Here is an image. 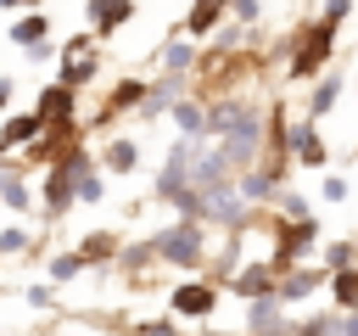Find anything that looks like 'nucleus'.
I'll return each instance as SVG.
<instances>
[{
    "label": "nucleus",
    "instance_id": "obj_21",
    "mask_svg": "<svg viewBox=\"0 0 358 336\" xmlns=\"http://www.w3.org/2000/svg\"><path fill=\"white\" fill-rule=\"evenodd\" d=\"M241 112H246V101H213V106H207V134H224Z\"/></svg>",
    "mask_w": 358,
    "mask_h": 336
},
{
    "label": "nucleus",
    "instance_id": "obj_12",
    "mask_svg": "<svg viewBox=\"0 0 358 336\" xmlns=\"http://www.w3.org/2000/svg\"><path fill=\"white\" fill-rule=\"evenodd\" d=\"M168 123H173L179 134L201 140V134H207V106H201V101H190V95H179V101L168 106Z\"/></svg>",
    "mask_w": 358,
    "mask_h": 336
},
{
    "label": "nucleus",
    "instance_id": "obj_15",
    "mask_svg": "<svg viewBox=\"0 0 358 336\" xmlns=\"http://www.w3.org/2000/svg\"><path fill=\"white\" fill-rule=\"evenodd\" d=\"M224 6H229V0H196L179 34H190V39H201V34H213V28L224 22Z\"/></svg>",
    "mask_w": 358,
    "mask_h": 336
},
{
    "label": "nucleus",
    "instance_id": "obj_8",
    "mask_svg": "<svg viewBox=\"0 0 358 336\" xmlns=\"http://www.w3.org/2000/svg\"><path fill=\"white\" fill-rule=\"evenodd\" d=\"M50 34H56V28H50V11H45V6H28V11L11 22V45H22V50H28V45H45Z\"/></svg>",
    "mask_w": 358,
    "mask_h": 336
},
{
    "label": "nucleus",
    "instance_id": "obj_7",
    "mask_svg": "<svg viewBox=\"0 0 358 336\" xmlns=\"http://www.w3.org/2000/svg\"><path fill=\"white\" fill-rule=\"evenodd\" d=\"M291 157H296V168H324V134L313 129V118H302V123H291Z\"/></svg>",
    "mask_w": 358,
    "mask_h": 336
},
{
    "label": "nucleus",
    "instance_id": "obj_16",
    "mask_svg": "<svg viewBox=\"0 0 358 336\" xmlns=\"http://www.w3.org/2000/svg\"><path fill=\"white\" fill-rule=\"evenodd\" d=\"M157 62H162V73H190V67H196V45H190V39H168V45L157 50Z\"/></svg>",
    "mask_w": 358,
    "mask_h": 336
},
{
    "label": "nucleus",
    "instance_id": "obj_22",
    "mask_svg": "<svg viewBox=\"0 0 358 336\" xmlns=\"http://www.w3.org/2000/svg\"><path fill=\"white\" fill-rule=\"evenodd\" d=\"M84 263H90L84 252H62V258H50V280H73Z\"/></svg>",
    "mask_w": 358,
    "mask_h": 336
},
{
    "label": "nucleus",
    "instance_id": "obj_17",
    "mask_svg": "<svg viewBox=\"0 0 358 336\" xmlns=\"http://www.w3.org/2000/svg\"><path fill=\"white\" fill-rule=\"evenodd\" d=\"M336 101H341V78H324V73H319L313 90H308V118H324Z\"/></svg>",
    "mask_w": 358,
    "mask_h": 336
},
{
    "label": "nucleus",
    "instance_id": "obj_27",
    "mask_svg": "<svg viewBox=\"0 0 358 336\" xmlns=\"http://www.w3.org/2000/svg\"><path fill=\"white\" fill-rule=\"evenodd\" d=\"M319 196H324V202H347V179H341V174H324Z\"/></svg>",
    "mask_w": 358,
    "mask_h": 336
},
{
    "label": "nucleus",
    "instance_id": "obj_9",
    "mask_svg": "<svg viewBox=\"0 0 358 336\" xmlns=\"http://www.w3.org/2000/svg\"><path fill=\"white\" fill-rule=\"evenodd\" d=\"M84 17H90V28H95V34H117V28L134 17V0H90V6H84Z\"/></svg>",
    "mask_w": 358,
    "mask_h": 336
},
{
    "label": "nucleus",
    "instance_id": "obj_18",
    "mask_svg": "<svg viewBox=\"0 0 358 336\" xmlns=\"http://www.w3.org/2000/svg\"><path fill=\"white\" fill-rule=\"evenodd\" d=\"M274 190H280V174H274V168H268V174H263V168L241 174V202H268Z\"/></svg>",
    "mask_w": 358,
    "mask_h": 336
},
{
    "label": "nucleus",
    "instance_id": "obj_32",
    "mask_svg": "<svg viewBox=\"0 0 358 336\" xmlns=\"http://www.w3.org/2000/svg\"><path fill=\"white\" fill-rule=\"evenodd\" d=\"M341 336H358V308H352V314H341Z\"/></svg>",
    "mask_w": 358,
    "mask_h": 336
},
{
    "label": "nucleus",
    "instance_id": "obj_31",
    "mask_svg": "<svg viewBox=\"0 0 358 336\" xmlns=\"http://www.w3.org/2000/svg\"><path fill=\"white\" fill-rule=\"evenodd\" d=\"M50 302V286H28V308H45Z\"/></svg>",
    "mask_w": 358,
    "mask_h": 336
},
{
    "label": "nucleus",
    "instance_id": "obj_33",
    "mask_svg": "<svg viewBox=\"0 0 358 336\" xmlns=\"http://www.w3.org/2000/svg\"><path fill=\"white\" fill-rule=\"evenodd\" d=\"M0 11H22V0H0Z\"/></svg>",
    "mask_w": 358,
    "mask_h": 336
},
{
    "label": "nucleus",
    "instance_id": "obj_6",
    "mask_svg": "<svg viewBox=\"0 0 358 336\" xmlns=\"http://www.w3.org/2000/svg\"><path fill=\"white\" fill-rule=\"evenodd\" d=\"M34 112H39L45 123H67V118H78V90H67V84L56 78V84H45V90H39Z\"/></svg>",
    "mask_w": 358,
    "mask_h": 336
},
{
    "label": "nucleus",
    "instance_id": "obj_25",
    "mask_svg": "<svg viewBox=\"0 0 358 336\" xmlns=\"http://www.w3.org/2000/svg\"><path fill=\"white\" fill-rule=\"evenodd\" d=\"M78 252H84V258L95 263V258H106V252H117V235H90V241H84Z\"/></svg>",
    "mask_w": 358,
    "mask_h": 336
},
{
    "label": "nucleus",
    "instance_id": "obj_4",
    "mask_svg": "<svg viewBox=\"0 0 358 336\" xmlns=\"http://www.w3.org/2000/svg\"><path fill=\"white\" fill-rule=\"evenodd\" d=\"M95 73H101V50H95V34H73V39L62 45V67H56V78H62L67 90H84Z\"/></svg>",
    "mask_w": 358,
    "mask_h": 336
},
{
    "label": "nucleus",
    "instance_id": "obj_26",
    "mask_svg": "<svg viewBox=\"0 0 358 336\" xmlns=\"http://www.w3.org/2000/svg\"><path fill=\"white\" fill-rule=\"evenodd\" d=\"M229 11H235V22H241V28H252V22L263 17V0H229Z\"/></svg>",
    "mask_w": 358,
    "mask_h": 336
},
{
    "label": "nucleus",
    "instance_id": "obj_5",
    "mask_svg": "<svg viewBox=\"0 0 358 336\" xmlns=\"http://www.w3.org/2000/svg\"><path fill=\"white\" fill-rule=\"evenodd\" d=\"M168 308H173V319H207L218 308V286L213 280H185V286H173Z\"/></svg>",
    "mask_w": 358,
    "mask_h": 336
},
{
    "label": "nucleus",
    "instance_id": "obj_35",
    "mask_svg": "<svg viewBox=\"0 0 358 336\" xmlns=\"http://www.w3.org/2000/svg\"><path fill=\"white\" fill-rule=\"evenodd\" d=\"M22 6H45V0H22Z\"/></svg>",
    "mask_w": 358,
    "mask_h": 336
},
{
    "label": "nucleus",
    "instance_id": "obj_2",
    "mask_svg": "<svg viewBox=\"0 0 358 336\" xmlns=\"http://www.w3.org/2000/svg\"><path fill=\"white\" fill-rule=\"evenodd\" d=\"M90 168V157H84V146H73L67 157H56L50 168H45V218H62L73 202H78V174Z\"/></svg>",
    "mask_w": 358,
    "mask_h": 336
},
{
    "label": "nucleus",
    "instance_id": "obj_13",
    "mask_svg": "<svg viewBox=\"0 0 358 336\" xmlns=\"http://www.w3.org/2000/svg\"><path fill=\"white\" fill-rule=\"evenodd\" d=\"M274 280H280V274H274V263H268V258H263V263H246L241 274H229V286H235L241 297H268V291H274Z\"/></svg>",
    "mask_w": 358,
    "mask_h": 336
},
{
    "label": "nucleus",
    "instance_id": "obj_23",
    "mask_svg": "<svg viewBox=\"0 0 358 336\" xmlns=\"http://www.w3.org/2000/svg\"><path fill=\"white\" fill-rule=\"evenodd\" d=\"M352 241H330V252H324V269H352Z\"/></svg>",
    "mask_w": 358,
    "mask_h": 336
},
{
    "label": "nucleus",
    "instance_id": "obj_11",
    "mask_svg": "<svg viewBox=\"0 0 358 336\" xmlns=\"http://www.w3.org/2000/svg\"><path fill=\"white\" fill-rule=\"evenodd\" d=\"M319 280H324V269H285V274L274 280V297H280V302H302V297L319 291Z\"/></svg>",
    "mask_w": 358,
    "mask_h": 336
},
{
    "label": "nucleus",
    "instance_id": "obj_10",
    "mask_svg": "<svg viewBox=\"0 0 358 336\" xmlns=\"http://www.w3.org/2000/svg\"><path fill=\"white\" fill-rule=\"evenodd\" d=\"M101 168H112V174H134V168H140V140H134V134H112V140L101 146Z\"/></svg>",
    "mask_w": 358,
    "mask_h": 336
},
{
    "label": "nucleus",
    "instance_id": "obj_3",
    "mask_svg": "<svg viewBox=\"0 0 358 336\" xmlns=\"http://www.w3.org/2000/svg\"><path fill=\"white\" fill-rule=\"evenodd\" d=\"M151 252H157L162 263L196 269V263H201V218H179V224H168L162 235H151Z\"/></svg>",
    "mask_w": 358,
    "mask_h": 336
},
{
    "label": "nucleus",
    "instance_id": "obj_29",
    "mask_svg": "<svg viewBox=\"0 0 358 336\" xmlns=\"http://www.w3.org/2000/svg\"><path fill=\"white\" fill-rule=\"evenodd\" d=\"M22 246H28L22 230H0V252H22Z\"/></svg>",
    "mask_w": 358,
    "mask_h": 336
},
{
    "label": "nucleus",
    "instance_id": "obj_34",
    "mask_svg": "<svg viewBox=\"0 0 358 336\" xmlns=\"http://www.w3.org/2000/svg\"><path fill=\"white\" fill-rule=\"evenodd\" d=\"M6 101H11V84H6V78H0V106H6Z\"/></svg>",
    "mask_w": 358,
    "mask_h": 336
},
{
    "label": "nucleus",
    "instance_id": "obj_30",
    "mask_svg": "<svg viewBox=\"0 0 358 336\" xmlns=\"http://www.w3.org/2000/svg\"><path fill=\"white\" fill-rule=\"evenodd\" d=\"M347 11H352V0H324V11H319V17H330V22H341Z\"/></svg>",
    "mask_w": 358,
    "mask_h": 336
},
{
    "label": "nucleus",
    "instance_id": "obj_1",
    "mask_svg": "<svg viewBox=\"0 0 358 336\" xmlns=\"http://www.w3.org/2000/svg\"><path fill=\"white\" fill-rule=\"evenodd\" d=\"M336 28H341V22L319 17V22H302V28L291 34V67H285L291 84H313V78L324 73V62L336 56Z\"/></svg>",
    "mask_w": 358,
    "mask_h": 336
},
{
    "label": "nucleus",
    "instance_id": "obj_19",
    "mask_svg": "<svg viewBox=\"0 0 358 336\" xmlns=\"http://www.w3.org/2000/svg\"><path fill=\"white\" fill-rule=\"evenodd\" d=\"M145 101V78H123L112 95H106V112L101 118H112V112H123V106H140Z\"/></svg>",
    "mask_w": 358,
    "mask_h": 336
},
{
    "label": "nucleus",
    "instance_id": "obj_24",
    "mask_svg": "<svg viewBox=\"0 0 358 336\" xmlns=\"http://www.w3.org/2000/svg\"><path fill=\"white\" fill-rule=\"evenodd\" d=\"M78 202H84V207H95V202H101V174H90V168L78 174Z\"/></svg>",
    "mask_w": 358,
    "mask_h": 336
},
{
    "label": "nucleus",
    "instance_id": "obj_28",
    "mask_svg": "<svg viewBox=\"0 0 358 336\" xmlns=\"http://www.w3.org/2000/svg\"><path fill=\"white\" fill-rule=\"evenodd\" d=\"M134 336H179V330H173V319H145V325H134Z\"/></svg>",
    "mask_w": 358,
    "mask_h": 336
},
{
    "label": "nucleus",
    "instance_id": "obj_20",
    "mask_svg": "<svg viewBox=\"0 0 358 336\" xmlns=\"http://www.w3.org/2000/svg\"><path fill=\"white\" fill-rule=\"evenodd\" d=\"M330 297H336V308H341V314H352V308H358V269H336Z\"/></svg>",
    "mask_w": 358,
    "mask_h": 336
},
{
    "label": "nucleus",
    "instance_id": "obj_14",
    "mask_svg": "<svg viewBox=\"0 0 358 336\" xmlns=\"http://www.w3.org/2000/svg\"><path fill=\"white\" fill-rule=\"evenodd\" d=\"M39 129H45V118H39V112H17V118H6L0 146H6V151H17V146H28V140H39Z\"/></svg>",
    "mask_w": 358,
    "mask_h": 336
}]
</instances>
